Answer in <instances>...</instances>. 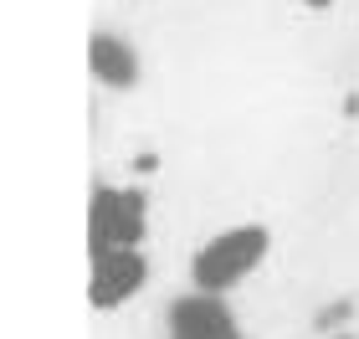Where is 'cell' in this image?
Wrapping results in <instances>:
<instances>
[{"label":"cell","instance_id":"cell-1","mask_svg":"<svg viewBox=\"0 0 359 339\" xmlns=\"http://www.w3.org/2000/svg\"><path fill=\"white\" fill-rule=\"evenodd\" d=\"M272 252V232L262 221H241V226H221L216 237H205L190 252V288L195 293H216L226 298L231 288H241Z\"/></svg>","mask_w":359,"mask_h":339},{"label":"cell","instance_id":"cell-2","mask_svg":"<svg viewBox=\"0 0 359 339\" xmlns=\"http://www.w3.org/2000/svg\"><path fill=\"white\" fill-rule=\"evenodd\" d=\"M144 237H149V190L97 180L88 201V252L144 247Z\"/></svg>","mask_w":359,"mask_h":339},{"label":"cell","instance_id":"cell-3","mask_svg":"<svg viewBox=\"0 0 359 339\" xmlns=\"http://www.w3.org/2000/svg\"><path fill=\"white\" fill-rule=\"evenodd\" d=\"M93 267H88V298L93 309H123L144 293L149 283V257L144 247H113V252H88Z\"/></svg>","mask_w":359,"mask_h":339},{"label":"cell","instance_id":"cell-4","mask_svg":"<svg viewBox=\"0 0 359 339\" xmlns=\"http://www.w3.org/2000/svg\"><path fill=\"white\" fill-rule=\"evenodd\" d=\"M159 334L165 339H247L231 303L216 298V293H195V288H185L180 298H170L165 329Z\"/></svg>","mask_w":359,"mask_h":339},{"label":"cell","instance_id":"cell-5","mask_svg":"<svg viewBox=\"0 0 359 339\" xmlns=\"http://www.w3.org/2000/svg\"><path fill=\"white\" fill-rule=\"evenodd\" d=\"M88 67H93L97 83L113 88V93H123V88L139 83V52H134V41L118 36V31H93V41H88Z\"/></svg>","mask_w":359,"mask_h":339}]
</instances>
